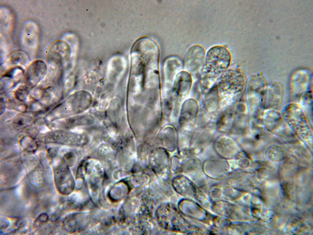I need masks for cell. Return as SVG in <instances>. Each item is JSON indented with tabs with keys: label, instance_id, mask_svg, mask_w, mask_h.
<instances>
[{
	"label": "cell",
	"instance_id": "1",
	"mask_svg": "<svg viewBox=\"0 0 313 235\" xmlns=\"http://www.w3.org/2000/svg\"><path fill=\"white\" fill-rule=\"evenodd\" d=\"M231 55L224 46L216 45L207 51L199 80L200 89L204 95L215 86L219 79L229 68Z\"/></svg>",
	"mask_w": 313,
	"mask_h": 235
},
{
	"label": "cell",
	"instance_id": "2",
	"mask_svg": "<svg viewBox=\"0 0 313 235\" xmlns=\"http://www.w3.org/2000/svg\"><path fill=\"white\" fill-rule=\"evenodd\" d=\"M247 83L246 76L242 70L229 68L219 79L216 86L220 107L227 109L240 102Z\"/></svg>",
	"mask_w": 313,
	"mask_h": 235
},
{
	"label": "cell",
	"instance_id": "3",
	"mask_svg": "<svg viewBox=\"0 0 313 235\" xmlns=\"http://www.w3.org/2000/svg\"><path fill=\"white\" fill-rule=\"evenodd\" d=\"M157 221L161 227L168 230L182 232L183 221L177 209L169 203L161 205L156 211Z\"/></svg>",
	"mask_w": 313,
	"mask_h": 235
},
{
	"label": "cell",
	"instance_id": "4",
	"mask_svg": "<svg viewBox=\"0 0 313 235\" xmlns=\"http://www.w3.org/2000/svg\"><path fill=\"white\" fill-rule=\"evenodd\" d=\"M174 82L173 87L174 103L175 105H180L186 98L191 89L192 76L186 71H180Z\"/></svg>",
	"mask_w": 313,
	"mask_h": 235
},
{
	"label": "cell",
	"instance_id": "5",
	"mask_svg": "<svg viewBox=\"0 0 313 235\" xmlns=\"http://www.w3.org/2000/svg\"><path fill=\"white\" fill-rule=\"evenodd\" d=\"M205 55V50L202 46L196 45L190 47L185 57V64L187 70L193 74L197 73L201 69Z\"/></svg>",
	"mask_w": 313,
	"mask_h": 235
},
{
	"label": "cell",
	"instance_id": "6",
	"mask_svg": "<svg viewBox=\"0 0 313 235\" xmlns=\"http://www.w3.org/2000/svg\"><path fill=\"white\" fill-rule=\"evenodd\" d=\"M70 52L69 47L66 42L60 40H56L49 47L47 58L49 62L60 65L69 56Z\"/></svg>",
	"mask_w": 313,
	"mask_h": 235
},
{
	"label": "cell",
	"instance_id": "7",
	"mask_svg": "<svg viewBox=\"0 0 313 235\" xmlns=\"http://www.w3.org/2000/svg\"><path fill=\"white\" fill-rule=\"evenodd\" d=\"M55 185L58 192L63 195L69 193L72 188V179L67 169L61 166L54 169Z\"/></svg>",
	"mask_w": 313,
	"mask_h": 235
},
{
	"label": "cell",
	"instance_id": "8",
	"mask_svg": "<svg viewBox=\"0 0 313 235\" xmlns=\"http://www.w3.org/2000/svg\"><path fill=\"white\" fill-rule=\"evenodd\" d=\"M283 95V88L281 84L276 82L272 84L264 93L263 106L266 108H272L280 105Z\"/></svg>",
	"mask_w": 313,
	"mask_h": 235
},
{
	"label": "cell",
	"instance_id": "9",
	"mask_svg": "<svg viewBox=\"0 0 313 235\" xmlns=\"http://www.w3.org/2000/svg\"><path fill=\"white\" fill-rule=\"evenodd\" d=\"M46 69L45 63L41 60L33 62L29 66L27 71V76L31 83L38 82L45 74Z\"/></svg>",
	"mask_w": 313,
	"mask_h": 235
},
{
	"label": "cell",
	"instance_id": "10",
	"mask_svg": "<svg viewBox=\"0 0 313 235\" xmlns=\"http://www.w3.org/2000/svg\"><path fill=\"white\" fill-rule=\"evenodd\" d=\"M183 64L181 60L176 57H171L167 58L164 65V70L166 75H174L179 73L182 69Z\"/></svg>",
	"mask_w": 313,
	"mask_h": 235
},
{
	"label": "cell",
	"instance_id": "11",
	"mask_svg": "<svg viewBox=\"0 0 313 235\" xmlns=\"http://www.w3.org/2000/svg\"><path fill=\"white\" fill-rule=\"evenodd\" d=\"M9 56L11 62L14 64L24 61L26 57L24 53L20 50H15L12 52Z\"/></svg>",
	"mask_w": 313,
	"mask_h": 235
},
{
	"label": "cell",
	"instance_id": "12",
	"mask_svg": "<svg viewBox=\"0 0 313 235\" xmlns=\"http://www.w3.org/2000/svg\"><path fill=\"white\" fill-rule=\"evenodd\" d=\"M28 93L27 87L25 86H22L17 89L15 95L18 99L21 101H23L26 99Z\"/></svg>",
	"mask_w": 313,
	"mask_h": 235
},
{
	"label": "cell",
	"instance_id": "13",
	"mask_svg": "<svg viewBox=\"0 0 313 235\" xmlns=\"http://www.w3.org/2000/svg\"><path fill=\"white\" fill-rule=\"evenodd\" d=\"M49 219V216L46 213H42L40 214L35 219L33 226L35 228L38 227L42 225L47 222Z\"/></svg>",
	"mask_w": 313,
	"mask_h": 235
}]
</instances>
